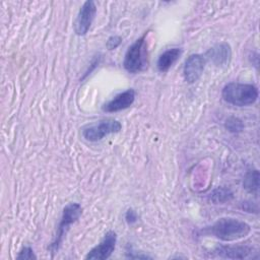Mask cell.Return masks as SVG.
Here are the masks:
<instances>
[{
  "label": "cell",
  "mask_w": 260,
  "mask_h": 260,
  "mask_svg": "<svg viewBox=\"0 0 260 260\" xmlns=\"http://www.w3.org/2000/svg\"><path fill=\"white\" fill-rule=\"evenodd\" d=\"M251 226L238 218L221 217L211 226L204 230V233L211 235L223 242H233L243 239L249 235Z\"/></svg>",
  "instance_id": "1"
},
{
  "label": "cell",
  "mask_w": 260,
  "mask_h": 260,
  "mask_svg": "<svg viewBox=\"0 0 260 260\" xmlns=\"http://www.w3.org/2000/svg\"><path fill=\"white\" fill-rule=\"evenodd\" d=\"M221 96L228 104L237 107L253 105L258 99V88L251 83L230 82L221 91Z\"/></svg>",
  "instance_id": "2"
},
{
  "label": "cell",
  "mask_w": 260,
  "mask_h": 260,
  "mask_svg": "<svg viewBox=\"0 0 260 260\" xmlns=\"http://www.w3.org/2000/svg\"><path fill=\"white\" fill-rule=\"evenodd\" d=\"M145 32L137 39L126 51L123 66L129 73H138L147 66V46Z\"/></svg>",
  "instance_id": "3"
},
{
  "label": "cell",
  "mask_w": 260,
  "mask_h": 260,
  "mask_svg": "<svg viewBox=\"0 0 260 260\" xmlns=\"http://www.w3.org/2000/svg\"><path fill=\"white\" fill-rule=\"evenodd\" d=\"M81 214H82V207L79 203L71 202V203H68L63 208L62 216H61L58 229H57L56 236L49 247V249L52 253V256H54V254L57 253L58 249L60 248L63 238L66 235L67 231L69 230V226L72 223H74L75 221H77V219L80 217Z\"/></svg>",
  "instance_id": "4"
},
{
  "label": "cell",
  "mask_w": 260,
  "mask_h": 260,
  "mask_svg": "<svg viewBox=\"0 0 260 260\" xmlns=\"http://www.w3.org/2000/svg\"><path fill=\"white\" fill-rule=\"evenodd\" d=\"M122 124L115 119H104L96 124L85 127L82 130L83 137L91 142L100 141L109 134H115L120 132Z\"/></svg>",
  "instance_id": "5"
},
{
  "label": "cell",
  "mask_w": 260,
  "mask_h": 260,
  "mask_svg": "<svg viewBox=\"0 0 260 260\" xmlns=\"http://www.w3.org/2000/svg\"><path fill=\"white\" fill-rule=\"evenodd\" d=\"M96 13L95 3L91 0L85 1L80 7L79 12L74 22V31L77 36H84L87 34Z\"/></svg>",
  "instance_id": "6"
},
{
  "label": "cell",
  "mask_w": 260,
  "mask_h": 260,
  "mask_svg": "<svg viewBox=\"0 0 260 260\" xmlns=\"http://www.w3.org/2000/svg\"><path fill=\"white\" fill-rule=\"evenodd\" d=\"M117 244V234L114 231H109L103 240L93 247L85 256V259H108L114 252Z\"/></svg>",
  "instance_id": "7"
},
{
  "label": "cell",
  "mask_w": 260,
  "mask_h": 260,
  "mask_svg": "<svg viewBox=\"0 0 260 260\" xmlns=\"http://www.w3.org/2000/svg\"><path fill=\"white\" fill-rule=\"evenodd\" d=\"M206 59L200 54L190 55L184 64L183 75L188 83L196 82L202 75L205 67Z\"/></svg>",
  "instance_id": "8"
},
{
  "label": "cell",
  "mask_w": 260,
  "mask_h": 260,
  "mask_svg": "<svg viewBox=\"0 0 260 260\" xmlns=\"http://www.w3.org/2000/svg\"><path fill=\"white\" fill-rule=\"evenodd\" d=\"M213 253L216 256L224 259H247L251 258L255 252L254 248L247 245H222L217 246L213 250Z\"/></svg>",
  "instance_id": "9"
},
{
  "label": "cell",
  "mask_w": 260,
  "mask_h": 260,
  "mask_svg": "<svg viewBox=\"0 0 260 260\" xmlns=\"http://www.w3.org/2000/svg\"><path fill=\"white\" fill-rule=\"evenodd\" d=\"M135 100V90L133 88L126 89L115 95L111 101L103 105L102 110L107 113H115L129 108Z\"/></svg>",
  "instance_id": "10"
},
{
  "label": "cell",
  "mask_w": 260,
  "mask_h": 260,
  "mask_svg": "<svg viewBox=\"0 0 260 260\" xmlns=\"http://www.w3.org/2000/svg\"><path fill=\"white\" fill-rule=\"evenodd\" d=\"M205 56L218 67L228 66L232 59V49L228 43H219L211 47Z\"/></svg>",
  "instance_id": "11"
},
{
  "label": "cell",
  "mask_w": 260,
  "mask_h": 260,
  "mask_svg": "<svg viewBox=\"0 0 260 260\" xmlns=\"http://www.w3.org/2000/svg\"><path fill=\"white\" fill-rule=\"evenodd\" d=\"M182 54L180 48H172L161 53L157 59L156 67L159 72H167Z\"/></svg>",
  "instance_id": "12"
},
{
  "label": "cell",
  "mask_w": 260,
  "mask_h": 260,
  "mask_svg": "<svg viewBox=\"0 0 260 260\" xmlns=\"http://www.w3.org/2000/svg\"><path fill=\"white\" fill-rule=\"evenodd\" d=\"M233 198L234 193L230 188L225 187H217L213 189L208 195V200L214 204H222L231 201Z\"/></svg>",
  "instance_id": "13"
},
{
  "label": "cell",
  "mask_w": 260,
  "mask_h": 260,
  "mask_svg": "<svg viewBox=\"0 0 260 260\" xmlns=\"http://www.w3.org/2000/svg\"><path fill=\"white\" fill-rule=\"evenodd\" d=\"M244 188L253 194H257L259 190V172L258 170H250L246 173L243 181Z\"/></svg>",
  "instance_id": "14"
},
{
  "label": "cell",
  "mask_w": 260,
  "mask_h": 260,
  "mask_svg": "<svg viewBox=\"0 0 260 260\" xmlns=\"http://www.w3.org/2000/svg\"><path fill=\"white\" fill-rule=\"evenodd\" d=\"M224 127L232 133H239L244 129V123L237 117H230L225 120Z\"/></svg>",
  "instance_id": "15"
},
{
  "label": "cell",
  "mask_w": 260,
  "mask_h": 260,
  "mask_svg": "<svg viewBox=\"0 0 260 260\" xmlns=\"http://www.w3.org/2000/svg\"><path fill=\"white\" fill-rule=\"evenodd\" d=\"M16 259H37V256L29 246H24L19 251Z\"/></svg>",
  "instance_id": "16"
},
{
  "label": "cell",
  "mask_w": 260,
  "mask_h": 260,
  "mask_svg": "<svg viewBox=\"0 0 260 260\" xmlns=\"http://www.w3.org/2000/svg\"><path fill=\"white\" fill-rule=\"evenodd\" d=\"M121 43H122V38L120 36H112L108 39L106 46L108 50H115L121 45Z\"/></svg>",
  "instance_id": "17"
},
{
  "label": "cell",
  "mask_w": 260,
  "mask_h": 260,
  "mask_svg": "<svg viewBox=\"0 0 260 260\" xmlns=\"http://www.w3.org/2000/svg\"><path fill=\"white\" fill-rule=\"evenodd\" d=\"M125 219H126V221H127L129 224H132V223H134V222L137 221L138 215H137V213H136L135 210H133L132 208H129V209L126 211V213H125Z\"/></svg>",
  "instance_id": "18"
}]
</instances>
